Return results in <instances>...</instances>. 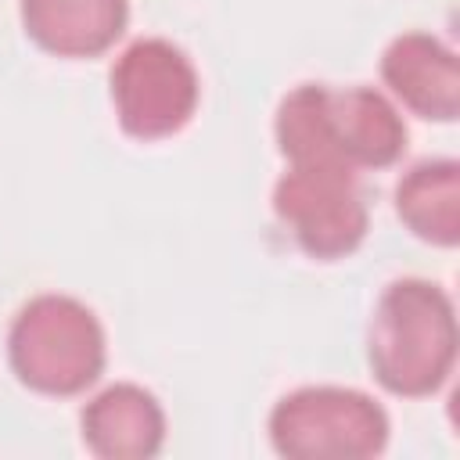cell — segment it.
<instances>
[{"label":"cell","instance_id":"7a4b0ae2","mask_svg":"<svg viewBox=\"0 0 460 460\" xmlns=\"http://www.w3.org/2000/svg\"><path fill=\"white\" fill-rule=\"evenodd\" d=\"M456 309L435 280L399 277L381 291L367 327V363L385 392L399 399L442 392L456 367Z\"/></svg>","mask_w":460,"mask_h":460},{"label":"cell","instance_id":"9c48e42d","mask_svg":"<svg viewBox=\"0 0 460 460\" xmlns=\"http://www.w3.org/2000/svg\"><path fill=\"white\" fill-rule=\"evenodd\" d=\"M25 36L54 58H101L129 25V0H22Z\"/></svg>","mask_w":460,"mask_h":460},{"label":"cell","instance_id":"30bf717a","mask_svg":"<svg viewBox=\"0 0 460 460\" xmlns=\"http://www.w3.org/2000/svg\"><path fill=\"white\" fill-rule=\"evenodd\" d=\"M395 216L402 226L435 248H456L460 241V162L424 158L410 165L395 183Z\"/></svg>","mask_w":460,"mask_h":460},{"label":"cell","instance_id":"277c9868","mask_svg":"<svg viewBox=\"0 0 460 460\" xmlns=\"http://www.w3.org/2000/svg\"><path fill=\"white\" fill-rule=\"evenodd\" d=\"M270 446L288 460H370L385 453V406L345 385H305L280 395L266 420Z\"/></svg>","mask_w":460,"mask_h":460},{"label":"cell","instance_id":"ba28073f","mask_svg":"<svg viewBox=\"0 0 460 460\" xmlns=\"http://www.w3.org/2000/svg\"><path fill=\"white\" fill-rule=\"evenodd\" d=\"M79 431L101 460H151L165 446V410L144 385L115 381L79 410Z\"/></svg>","mask_w":460,"mask_h":460},{"label":"cell","instance_id":"8992f818","mask_svg":"<svg viewBox=\"0 0 460 460\" xmlns=\"http://www.w3.org/2000/svg\"><path fill=\"white\" fill-rule=\"evenodd\" d=\"M273 216L316 262L352 255L370 226L356 172L316 165H288V172L273 183Z\"/></svg>","mask_w":460,"mask_h":460},{"label":"cell","instance_id":"5b68a950","mask_svg":"<svg viewBox=\"0 0 460 460\" xmlns=\"http://www.w3.org/2000/svg\"><path fill=\"white\" fill-rule=\"evenodd\" d=\"M115 119L133 140L176 137L198 111L201 79L187 50L162 36L133 40L108 75Z\"/></svg>","mask_w":460,"mask_h":460},{"label":"cell","instance_id":"3957f363","mask_svg":"<svg viewBox=\"0 0 460 460\" xmlns=\"http://www.w3.org/2000/svg\"><path fill=\"white\" fill-rule=\"evenodd\" d=\"M7 363L29 392L72 399L101 381L108 338L86 302L47 291L14 313L7 327Z\"/></svg>","mask_w":460,"mask_h":460},{"label":"cell","instance_id":"52a82bcc","mask_svg":"<svg viewBox=\"0 0 460 460\" xmlns=\"http://www.w3.org/2000/svg\"><path fill=\"white\" fill-rule=\"evenodd\" d=\"M381 83L417 119L453 122L460 115V61L431 32H402L381 54Z\"/></svg>","mask_w":460,"mask_h":460},{"label":"cell","instance_id":"6da1fadb","mask_svg":"<svg viewBox=\"0 0 460 460\" xmlns=\"http://www.w3.org/2000/svg\"><path fill=\"white\" fill-rule=\"evenodd\" d=\"M273 137L288 165L359 172L395 165L410 129L395 101L374 86L302 83L277 104Z\"/></svg>","mask_w":460,"mask_h":460}]
</instances>
